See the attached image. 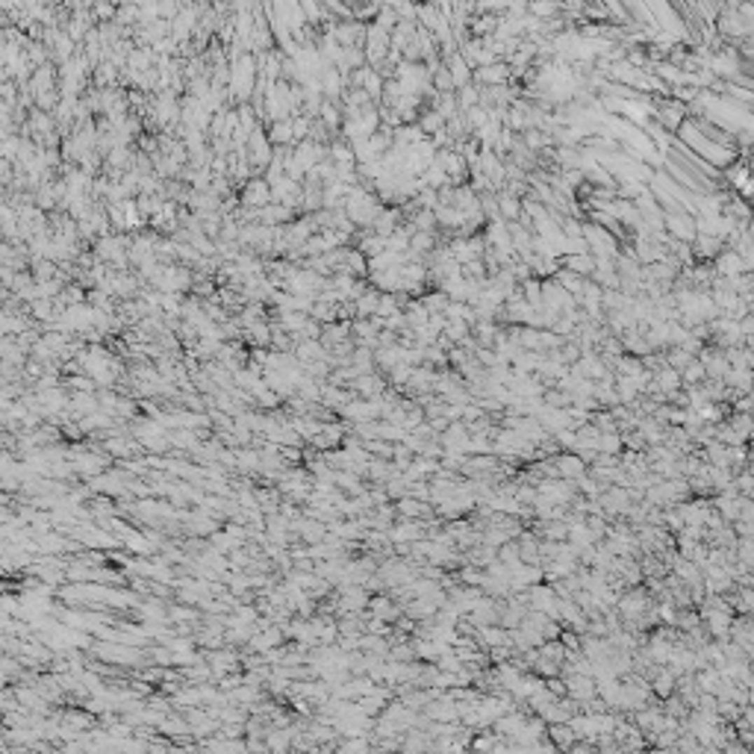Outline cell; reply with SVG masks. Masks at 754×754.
<instances>
[{
  "label": "cell",
  "mask_w": 754,
  "mask_h": 754,
  "mask_svg": "<svg viewBox=\"0 0 754 754\" xmlns=\"http://www.w3.org/2000/svg\"><path fill=\"white\" fill-rule=\"evenodd\" d=\"M365 62L372 65V68H380L383 62H386V56L392 50V33H386L383 27H377L375 21L368 24V30H365Z\"/></svg>",
  "instance_id": "1"
},
{
  "label": "cell",
  "mask_w": 754,
  "mask_h": 754,
  "mask_svg": "<svg viewBox=\"0 0 754 754\" xmlns=\"http://www.w3.org/2000/svg\"><path fill=\"white\" fill-rule=\"evenodd\" d=\"M239 204L242 209H265L272 204V186H268L265 177H253L245 186L239 189Z\"/></svg>",
  "instance_id": "2"
},
{
  "label": "cell",
  "mask_w": 754,
  "mask_h": 754,
  "mask_svg": "<svg viewBox=\"0 0 754 754\" xmlns=\"http://www.w3.org/2000/svg\"><path fill=\"white\" fill-rule=\"evenodd\" d=\"M666 233L678 239V242H695L699 236V227H695V216L687 209H678V212H666Z\"/></svg>",
  "instance_id": "3"
},
{
  "label": "cell",
  "mask_w": 754,
  "mask_h": 754,
  "mask_svg": "<svg viewBox=\"0 0 754 754\" xmlns=\"http://www.w3.org/2000/svg\"><path fill=\"white\" fill-rule=\"evenodd\" d=\"M713 272H716V277L731 280V277L746 274V263H743V257H739L736 251H722L719 257L713 260Z\"/></svg>",
  "instance_id": "4"
},
{
  "label": "cell",
  "mask_w": 754,
  "mask_h": 754,
  "mask_svg": "<svg viewBox=\"0 0 754 754\" xmlns=\"http://www.w3.org/2000/svg\"><path fill=\"white\" fill-rule=\"evenodd\" d=\"M654 116H657V121H660V127L666 133H678L680 127H684V106L680 104H657V112H654Z\"/></svg>",
  "instance_id": "5"
},
{
  "label": "cell",
  "mask_w": 754,
  "mask_h": 754,
  "mask_svg": "<svg viewBox=\"0 0 754 754\" xmlns=\"http://www.w3.org/2000/svg\"><path fill=\"white\" fill-rule=\"evenodd\" d=\"M722 245H725V239L719 236H710V233H699L692 242V253L699 260H716L719 253H722Z\"/></svg>",
  "instance_id": "6"
},
{
  "label": "cell",
  "mask_w": 754,
  "mask_h": 754,
  "mask_svg": "<svg viewBox=\"0 0 754 754\" xmlns=\"http://www.w3.org/2000/svg\"><path fill=\"white\" fill-rule=\"evenodd\" d=\"M268 133V141L274 148H295V130H292V118L289 121H274L265 127Z\"/></svg>",
  "instance_id": "7"
},
{
  "label": "cell",
  "mask_w": 754,
  "mask_h": 754,
  "mask_svg": "<svg viewBox=\"0 0 754 754\" xmlns=\"http://www.w3.org/2000/svg\"><path fill=\"white\" fill-rule=\"evenodd\" d=\"M725 386L739 392V395H751L754 392V372H746V368H731L725 375Z\"/></svg>",
  "instance_id": "8"
},
{
  "label": "cell",
  "mask_w": 754,
  "mask_h": 754,
  "mask_svg": "<svg viewBox=\"0 0 754 754\" xmlns=\"http://www.w3.org/2000/svg\"><path fill=\"white\" fill-rule=\"evenodd\" d=\"M560 265L568 268V272L580 274V277H592L595 274V257L592 253H572V257H563Z\"/></svg>",
  "instance_id": "9"
},
{
  "label": "cell",
  "mask_w": 754,
  "mask_h": 754,
  "mask_svg": "<svg viewBox=\"0 0 754 754\" xmlns=\"http://www.w3.org/2000/svg\"><path fill=\"white\" fill-rule=\"evenodd\" d=\"M380 295H383V292H377V289L372 286V289H368L363 298H357V301H354V309H357V319H375V316H377Z\"/></svg>",
  "instance_id": "10"
},
{
  "label": "cell",
  "mask_w": 754,
  "mask_h": 754,
  "mask_svg": "<svg viewBox=\"0 0 754 754\" xmlns=\"http://www.w3.org/2000/svg\"><path fill=\"white\" fill-rule=\"evenodd\" d=\"M280 643H283V631L280 628H268V624H265V631L251 639V648L253 651H268V648H274Z\"/></svg>",
  "instance_id": "11"
},
{
  "label": "cell",
  "mask_w": 754,
  "mask_h": 754,
  "mask_svg": "<svg viewBox=\"0 0 754 754\" xmlns=\"http://www.w3.org/2000/svg\"><path fill=\"white\" fill-rule=\"evenodd\" d=\"M236 663H239V660H236V654H233V651H216V654H212V657H209V669H212V672H216V675H227V672H233Z\"/></svg>",
  "instance_id": "12"
},
{
  "label": "cell",
  "mask_w": 754,
  "mask_h": 754,
  "mask_svg": "<svg viewBox=\"0 0 754 754\" xmlns=\"http://www.w3.org/2000/svg\"><path fill=\"white\" fill-rule=\"evenodd\" d=\"M480 95H483V89L477 86V83H468L466 89H460V92H457V104H460V112H468V109L480 106Z\"/></svg>",
  "instance_id": "13"
},
{
  "label": "cell",
  "mask_w": 754,
  "mask_h": 754,
  "mask_svg": "<svg viewBox=\"0 0 754 754\" xmlns=\"http://www.w3.org/2000/svg\"><path fill=\"white\" fill-rule=\"evenodd\" d=\"M704 377H707V368L701 365V360H699V357H695V360H692V363L684 368V372H680V380H684L687 386H699V383H701Z\"/></svg>",
  "instance_id": "14"
},
{
  "label": "cell",
  "mask_w": 754,
  "mask_h": 754,
  "mask_svg": "<svg viewBox=\"0 0 754 754\" xmlns=\"http://www.w3.org/2000/svg\"><path fill=\"white\" fill-rule=\"evenodd\" d=\"M695 360V354H690V351H684V348H672L666 354V365L669 368H675V372H684V368L690 365Z\"/></svg>",
  "instance_id": "15"
},
{
  "label": "cell",
  "mask_w": 754,
  "mask_h": 754,
  "mask_svg": "<svg viewBox=\"0 0 754 754\" xmlns=\"http://www.w3.org/2000/svg\"><path fill=\"white\" fill-rule=\"evenodd\" d=\"M557 466H560V472L568 475V477H580L583 475V460H578V457H560Z\"/></svg>",
  "instance_id": "16"
},
{
  "label": "cell",
  "mask_w": 754,
  "mask_h": 754,
  "mask_svg": "<svg viewBox=\"0 0 754 754\" xmlns=\"http://www.w3.org/2000/svg\"><path fill=\"white\" fill-rule=\"evenodd\" d=\"M599 448H601L604 454H616V451L622 448V439H619L616 433H601V439H599Z\"/></svg>",
  "instance_id": "17"
},
{
  "label": "cell",
  "mask_w": 754,
  "mask_h": 754,
  "mask_svg": "<svg viewBox=\"0 0 754 754\" xmlns=\"http://www.w3.org/2000/svg\"><path fill=\"white\" fill-rule=\"evenodd\" d=\"M533 15H539V21H545L548 15H554V12H560V6H554V4H533V6H528Z\"/></svg>",
  "instance_id": "18"
},
{
  "label": "cell",
  "mask_w": 754,
  "mask_h": 754,
  "mask_svg": "<svg viewBox=\"0 0 754 754\" xmlns=\"http://www.w3.org/2000/svg\"><path fill=\"white\" fill-rule=\"evenodd\" d=\"M365 751H368V746L363 743V739H354V743H345L336 754H365Z\"/></svg>",
  "instance_id": "19"
}]
</instances>
